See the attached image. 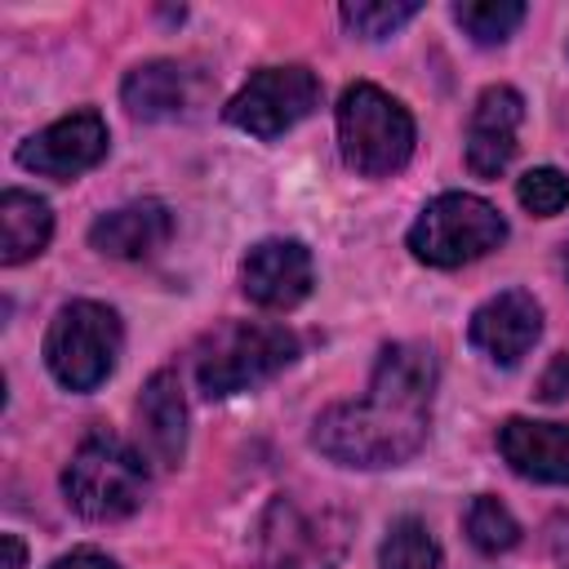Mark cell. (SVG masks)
Here are the masks:
<instances>
[{
  "label": "cell",
  "mask_w": 569,
  "mask_h": 569,
  "mask_svg": "<svg viewBox=\"0 0 569 569\" xmlns=\"http://www.w3.org/2000/svg\"><path fill=\"white\" fill-rule=\"evenodd\" d=\"M436 356L422 342L382 347L369 391L316 418V449L342 467H396L413 458L431 427Z\"/></svg>",
  "instance_id": "obj_1"
},
{
  "label": "cell",
  "mask_w": 569,
  "mask_h": 569,
  "mask_svg": "<svg viewBox=\"0 0 569 569\" xmlns=\"http://www.w3.org/2000/svg\"><path fill=\"white\" fill-rule=\"evenodd\" d=\"M298 356V338L284 325L267 320H231L213 329L196 351V382L209 400L249 391L280 373Z\"/></svg>",
  "instance_id": "obj_2"
},
{
  "label": "cell",
  "mask_w": 569,
  "mask_h": 569,
  "mask_svg": "<svg viewBox=\"0 0 569 569\" xmlns=\"http://www.w3.org/2000/svg\"><path fill=\"white\" fill-rule=\"evenodd\" d=\"M342 160L365 178H391L413 156V116L378 84H351L338 98Z\"/></svg>",
  "instance_id": "obj_3"
},
{
  "label": "cell",
  "mask_w": 569,
  "mask_h": 569,
  "mask_svg": "<svg viewBox=\"0 0 569 569\" xmlns=\"http://www.w3.org/2000/svg\"><path fill=\"white\" fill-rule=\"evenodd\" d=\"M351 520L338 507H307L298 498H271L253 533L258 569H338Z\"/></svg>",
  "instance_id": "obj_4"
},
{
  "label": "cell",
  "mask_w": 569,
  "mask_h": 569,
  "mask_svg": "<svg viewBox=\"0 0 569 569\" xmlns=\"http://www.w3.org/2000/svg\"><path fill=\"white\" fill-rule=\"evenodd\" d=\"M62 493L84 520H124L142 507L147 467L124 440L98 431L71 453L62 471Z\"/></svg>",
  "instance_id": "obj_5"
},
{
  "label": "cell",
  "mask_w": 569,
  "mask_h": 569,
  "mask_svg": "<svg viewBox=\"0 0 569 569\" xmlns=\"http://www.w3.org/2000/svg\"><path fill=\"white\" fill-rule=\"evenodd\" d=\"M507 240L502 213L471 196V191H445L436 196L409 227V253L427 267H462L485 253H493Z\"/></svg>",
  "instance_id": "obj_6"
},
{
  "label": "cell",
  "mask_w": 569,
  "mask_h": 569,
  "mask_svg": "<svg viewBox=\"0 0 569 569\" xmlns=\"http://www.w3.org/2000/svg\"><path fill=\"white\" fill-rule=\"evenodd\" d=\"M120 356V316L102 302H67L44 333V365L67 391H93L107 382Z\"/></svg>",
  "instance_id": "obj_7"
},
{
  "label": "cell",
  "mask_w": 569,
  "mask_h": 569,
  "mask_svg": "<svg viewBox=\"0 0 569 569\" xmlns=\"http://www.w3.org/2000/svg\"><path fill=\"white\" fill-rule=\"evenodd\" d=\"M320 107V80L307 67H262L227 102V124L253 138H280Z\"/></svg>",
  "instance_id": "obj_8"
},
{
  "label": "cell",
  "mask_w": 569,
  "mask_h": 569,
  "mask_svg": "<svg viewBox=\"0 0 569 569\" xmlns=\"http://www.w3.org/2000/svg\"><path fill=\"white\" fill-rule=\"evenodd\" d=\"M107 120L98 111H71L62 120H53L49 129L31 133L22 147H18V164L40 173V178H76L84 169H93L102 156H107Z\"/></svg>",
  "instance_id": "obj_9"
},
{
  "label": "cell",
  "mask_w": 569,
  "mask_h": 569,
  "mask_svg": "<svg viewBox=\"0 0 569 569\" xmlns=\"http://www.w3.org/2000/svg\"><path fill=\"white\" fill-rule=\"evenodd\" d=\"M240 284L249 293V302L267 307V311H289L311 293V249L302 240H258L244 253L240 267Z\"/></svg>",
  "instance_id": "obj_10"
},
{
  "label": "cell",
  "mask_w": 569,
  "mask_h": 569,
  "mask_svg": "<svg viewBox=\"0 0 569 569\" xmlns=\"http://www.w3.org/2000/svg\"><path fill=\"white\" fill-rule=\"evenodd\" d=\"M538 333H542V307L525 289H507V293L489 298L485 307H476V316L467 325L471 347L485 351L493 365H516L520 356H529Z\"/></svg>",
  "instance_id": "obj_11"
},
{
  "label": "cell",
  "mask_w": 569,
  "mask_h": 569,
  "mask_svg": "<svg viewBox=\"0 0 569 569\" xmlns=\"http://www.w3.org/2000/svg\"><path fill=\"white\" fill-rule=\"evenodd\" d=\"M520 120H525V98L511 84H493L476 98L467 120V164L476 178H498L511 164Z\"/></svg>",
  "instance_id": "obj_12"
},
{
  "label": "cell",
  "mask_w": 569,
  "mask_h": 569,
  "mask_svg": "<svg viewBox=\"0 0 569 569\" xmlns=\"http://www.w3.org/2000/svg\"><path fill=\"white\" fill-rule=\"evenodd\" d=\"M498 449L511 462V471L542 485H569V422L511 418L498 431Z\"/></svg>",
  "instance_id": "obj_13"
},
{
  "label": "cell",
  "mask_w": 569,
  "mask_h": 569,
  "mask_svg": "<svg viewBox=\"0 0 569 569\" xmlns=\"http://www.w3.org/2000/svg\"><path fill=\"white\" fill-rule=\"evenodd\" d=\"M138 427H142V445L147 458L156 467H178L182 449H187V400L178 387V373L160 369L147 378L142 396H138Z\"/></svg>",
  "instance_id": "obj_14"
},
{
  "label": "cell",
  "mask_w": 569,
  "mask_h": 569,
  "mask_svg": "<svg viewBox=\"0 0 569 569\" xmlns=\"http://www.w3.org/2000/svg\"><path fill=\"white\" fill-rule=\"evenodd\" d=\"M173 236V213L160 200H133L89 227V244L107 258H151Z\"/></svg>",
  "instance_id": "obj_15"
},
{
  "label": "cell",
  "mask_w": 569,
  "mask_h": 569,
  "mask_svg": "<svg viewBox=\"0 0 569 569\" xmlns=\"http://www.w3.org/2000/svg\"><path fill=\"white\" fill-rule=\"evenodd\" d=\"M196 89L200 84H196L191 67L156 58V62H142L124 76L120 98H124L129 116H138V120H173L196 102Z\"/></svg>",
  "instance_id": "obj_16"
},
{
  "label": "cell",
  "mask_w": 569,
  "mask_h": 569,
  "mask_svg": "<svg viewBox=\"0 0 569 569\" xmlns=\"http://www.w3.org/2000/svg\"><path fill=\"white\" fill-rule=\"evenodd\" d=\"M53 236V213L40 196L31 191H4L0 196V262L18 267L27 258H36Z\"/></svg>",
  "instance_id": "obj_17"
},
{
  "label": "cell",
  "mask_w": 569,
  "mask_h": 569,
  "mask_svg": "<svg viewBox=\"0 0 569 569\" xmlns=\"http://www.w3.org/2000/svg\"><path fill=\"white\" fill-rule=\"evenodd\" d=\"M378 569H440V547L431 538V529L413 516L396 520L382 538L378 551Z\"/></svg>",
  "instance_id": "obj_18"
},
{
  "label": "cell",
  "mask_w": 569,
  "mask_h": 569,
  "mask_svg": "<svg viewBox=\"0 0 569 569\" xmlns=\"http://www.w3.org/2000/svg\"><path fill=\"white\" fill-rule=\"evenodd\" d=\"M453 18L476 44H502L525 22V4L520 0H471V4H458Z\"/></svg>",
  "instance_id": "obj_19"
},
{
  "label": "cell",
  "mask_w": 569,
  "mask_h": 569,
  "mask_svg": "<svg viewBox=\"0 0 569 569\" xmlns=\"http://www.w3.org/2000/svg\"><path fill=\"white\" fill-rule=\"evenodd\" d=\"M467 538H471V547H480L485 556H498V551H511V547L520 542V525H516V516H511L498 498L480 493V498L467 507Z\"/></svg>",
  "instance_id": "obj_20"
},
{
  "label": "cell",
  "mask_w": 569,
  "mask_h": 569,
  "mask_svg": "<svg viewBox=\"0 0 569 569\" xmlns=\"http://www.w3.org/2000/svg\"><path fill=\"white\" fill-rule=\"evenodd\" d=\"M409 18H418V4L413 0H356V4H342V22L356 31V36H365V40H382V36H391V31H400Z\"/></svg>",
  "instance_id": "obj_21"
},
{
  "label": "cell",
  "mask_w": 569,
  "mask_h": 569,
  "mask_svg": "<svg viewBox=\"0 0 569 569\" xmlns=\"http://www.w3.org/2000/svg\"><path fill=\"white\" fill-rule=\"evenodd\" d=\"M516 200H520L529 213L551 218V213L569 209V178H565L560 169H551V164H538V169H529V173L516 182Z\"/></svg>",
  "instance_id": "obj_22"
},
{
  "label": "cell",
  "mask_w": 569,
  "mask_h": 569,
  "mask_svg": "<svg viewBox=\"0 0 569 569\" xmlns=\"http://www.w3.org/2000/svg\"><path fill=\"white\" fill-rule=\"evenodd\" d=\"M538 396H542V400H565V396H569V351H560V356L542 369Z\"/></svg>",
  "instance_id": "obj_23"
},
{
  "label": "cell",
  "mask_w": 569,
  "mask_h": 569,
  "mask_svg": "<svg viewBox=\"0 0 569 569\" xmlns=\"http://www.w3.org/2000/svg\"><path fill=\"white\" fill-rule=\"evenodd\" d=\"M49 569H120L111 556H102V551H71V556H62V560H53Z\"/></svg>",
  "instance_id": "obj_24"
},
{
  "label": "cell",
  "mask_w": 569,
  "mask_h": 569,
  "mask_svg": "<svg viewBox=\"0 0 569 569\" xmlns=\"http://www.w3.org/2000/svg\"><path fill=\"white\" fill-rule=\"evenodd\" d=\"M551 551H556V560L569 569V520H565V516L551 525Z\"/></svg>",
  "instance_id": "obj_25"
},
{
  "label": "cell",
  "mask_w": 569,
  "mask_h": 569,
  "mask_svg": "<svg viewBox=\"0 0 569 569\" xmlns=\"http://www.w3.org/2000/svg\"><path fill=\"white\" fill-rule=\"evenodd\" d=\"M27 551H22V538L18 533H4V569H22Z\"/></svg>",
  "instance_id": "obj_26"
},
{
  "label": "cell",
  "mask_w": 569,
  "mask_h": 569,
  "mask_svg": "<svg viewBox=\"0 0 569 569\" xmlns=\"http://www.w3.org/2000/svg\"><path fill=\"white\" fill-rule=\"evenodd\" d=\"M565 271H569V244H565Z\"/></svg>",
  "instance_id": "obj_27"
}]
</instances>
